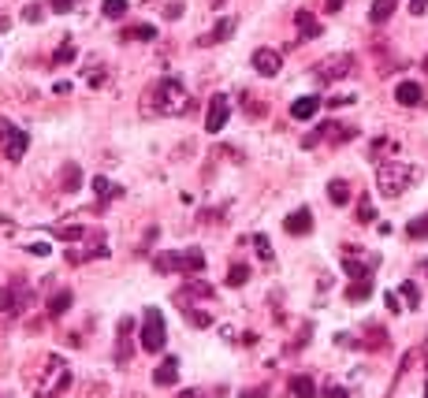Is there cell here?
<instances>
[{
    "mask_svg": "<svg viewBox=\"0 0 428 398\" xmlns=\"http://www.w3.org/2000/svg\"><path fill=\"white\" fill-rule=\"evenodd\" d=\"M414 179H417V168H409V164H380L376 168V190H380V197L395 201V197H402L414 187Z\"/></svg>",
    "mask_w": 428,
    "mask_h": 398,
    "instance_id": "obj_1",
    "label": "cell"
},
{
    "mask_svg": "<svg viewBox=\"0 0 428 398\" xmlns=\"http://www.w3.org/2000/svg\"><path fill=\"white\" fill-rule=\"evenodd\" d=\"M153 105L164 112V115H187L190 101H187V90L179 78H160L157 90H153Z\"/></svg>",
    "mask_w": 428,
    "mask_h": 398,
    "instance_id": "obj_2",
    "label": "cell"
},
{
    "mask_svg": "<svg viewBox=\"0 0 428 398\" xmlns=\"http://www.w3.org/2000/svg\"><path fill=\"white\" fill-rule=\"evenodd\" d=\"M164 342H168V328H164L160 309H145V320H142V331H138V350L160 354Z\"/></svg>",
    "mask_w": 428,
    "mask_h": 398,
    "instance_id": "obj_3",
    "label": "cell"
},
{
    "mask_svg": "<svg viewBox=\"0 0 428 398\" xmlns=\"http://www.w3.org/2000/svg\"><path fill=\"white\" fill-rule=\"evenodd\" d=\"M0 149H4V157L8 160H23L26 157V149H30V135L26 130H19L11 120H0Z\"/></svg>",
    "mask_w": 428,
    "mask_h": 398,
    "instance_id": "obj_4",
    "label": "cell"
},
{
    "mask_svg": "<svg viewBox=\"0 0 428 398\" xmlns=\"http://www.w3.org/2000/svg\"><path fill=\"white\" fill-rule=\"evenodd\" d=\"M350 71H354V53H332L328 60H320L317 68H313V75H317L320 82H339Z\"/></svg>",
    "mask_w": 428,
    "mask_h": 398,
    "instance_id": "obj_5",
    "label": "cell"
},
{
    "mask_svg": "<svg viewBox=\"0 0 428 398\" xmlns=\"http://www.w3.org/2000/svg\"><path fill=\"white\" fill-rule=\"evenodd\" d=\"M227 120H231V97H227V93H212L209 115H205V130H209V135H220V130L227 127Z\"/></svg>",
    "mask_w": 428,
    "mask_h": 398,
    "instance_id": "obj_6",
    "label": "cell"
},
{
    "mask_svg": "<svg viewBox=\"0 0 428 398\" xmlns=\"http://www.w3.org/2000/svg\"><path fill=\"white\" fill-rule=\"evenodd\" d=\"M357 135V127H343V123H320L317 130H313V135L302 142L306 149H313L317 142H324V138H332V142H350Z\"/></svg>",
    "mask_w": 428,
    "mask_h": 398,
    "instance_id": "obj_7",
    "label": "cell"
},
{
    "mask_svg": "<svg viewBox=\"0 0 428 398\" xmlns=\"http://www.w3.org/2000/svg\"><path fill=\"white\" fill-rule=\"evenodd\" d=\"M250 63H254V71H257L261 78H276L279 68H283V56H279L276 48H257Z\"/></svg>",
    "mask_w": 428,
    "mask_h": 398,
    "instance_id": "obj_8",
    "label": "cell"
},
{
    "mask_svg": "<svg viewBox=\"0 0 428 398\" xmlns=\"http://www.w3.org/2000/svg\"><path fill=\"white\" fill-rule=\"evenodd\" d=\"M135 320L130 317H123L120 320V342H116V365H127L130 361V354H135Z\"/></svg>",
    "mask_w": 428,
    "mask_h": 398,
    "instance_id": "obj_9",
    "label": "cell"
},
{
    "mask_svg": "<svg viewBox=\"0 0 428 398\" xmlns=\"http://www.w3.org/2000/svg\"><path fill=\"white\" fill-rule=\"evenodd\" d=\"M376 264H380V257H350V253H347V261H343V272H347L350 279H369V276L376 272Z\"/></svg>",
    "mask_w": 428,
    "mask_h": 398,
    "instance_id": "obj_10",
    "label": "cell"
},
{
    "mask_svg": "<svg viewBox=\"0 0 428 398\" xmlns=\"http://www.w3.org/2000/svg\"><path fill=\"white\" fill-rule=\"evenodd\" d=\"M395 101H399L402 108H417L424 101L421 82H399V86H395Z\"/></svg>",
    "mask_w": 428,
    "mask_h": 398,
    "instance_id": "obj_11",
    "label": "cell"
},
{
    "mask_svg": "<svg viewBox=\"0 0 428 398\" xmlns=\"http://www.w3.org/2000/svg\"><path fill=\"white\" fill-rule=\"evenodd\" d=\"M231 34H235V19H220L216 26L209 30V34L197 38V48H205V45H220V41H227Z\"/></svg>",
    "mask_w": 428,
    "mask_h": 398,
    "instance_id": "obj_12",
    "label": "cell"
},
{
    "mask_svg": "<svg viewBox=\"0 0 428 398\" xmlns=\"http://www.w3.org/2000/svg\"><path fill=\"white\" fill-rule=\"evenodd\" d=\"M283 227H287V235H294V239L309 235V231H313V212H309V209H298V212H291Z\"/></svg>",
    "mask_w": 428,
    "mask_h": 398,
    "instance_id": "obj_13",
    "label": "cell"
},
{
    "mask_svg": "<svg viewBox=\"0 0 428 398\" xmlns=\"http://www.w3.org/2000/svg\"><path fill=\"white\" fill-rule=\"evenodd\" d=\"M317 112H320V97L309 93V97H298V101L291 105V120H302V123H306V120H313Z\"/></svg>",
    "mask_w": 428,
    "mask_h": 398,
    "instance_id": "obj_14",
    "label": "cell"
},
{
    "mask_svg": "<svg viewBox=\"0 0 428 398\" xmlns=\"http://www.w3.org/2000/svg\"><path fill=\"white\" fill-rule=\"evenodd\" d=\"M294 23H298V38L302 41H313V38H320V23H317V15H313V11H298V15H294Z\"/></svg>",
    "mask_w": 428,
    "mask_h": 398,
    "instance_id": "obj_15",
    "label": "cell"
},
{
    "mask_svg": "<svg viewBox=\"0 0 428 398\" xmlns=\"http://www.w3.org/2000/svg\"><path fill=\"white\" fill-rule=\"evenodd\" d=\"M179 379V361L175 357H164L160 365H157V372H153V384H160V387H172Z\"/></svg>",
    "mask_w": 428,
    "mask_h": 398,
    "instance_id": "obj_16",
    "label": "cell"
},
{
    "mask_svg": "<svg viewBox=\"0 0 428 398\" xmlns=\"http://www.w3.org/2000/svg\"><path fill=\"white\" fill-rule=\"evenodd\" d=\"M395 8H399V0H372V8H369V23H387L391 15H395Z\"/></svg>",
    "mask_w": 428,
    "mask_h": 398,
    "instance_id": "obj_17",
    "label": "cell"
},
{
    "mask_svg": "<svg viewBox=\"0 0 428 398\" xmlns=\"http://www.w3.org/2000/svg\"><path fill=\"white\" fill-rule=\"evenodd\" d=\"M71 302H75V294H71V290H56L53 298H48V317H53V320L63 317V313L71 309Z\"/></svg>",
    "mask_w": 428,
    "mask_h": 398,
    "instance_id": "obj_18",
    "label": "cell"
},
{
    "mask_svg": "<svg viewBox=\"0 0 428 398\" xmlns=\"http://www.w3.org/2000/svg\"><path fill=\"white\" fill-rule=\"evenodd\" d=\"M105 253H108V246H105L101 239H97L93 246H86V250H71V253H68V261H71V264H82V261H93V257H105Z\"/></svg>",
    "mask_w": 428,
    "mask_h": 398,
    "instance_id": "obj_19",
    "label": "cell"
},
{
    "mask_svg": "<svg viewBox=\"0 0 428 398\" xmlns=\"http://www.w3.org/2000/svg\"><path fill=\"white\" fill-rule=\"evenodd\" d=\"M86 235H93V231H86L82 224H68V227H53V239H60V242H78V239H86Z\"/></svg>",
    "mask_w": 428,
    "mask_h": 398,
    "instance_id": "obj_20",
    "label": "cell"
},
{
    "mask_svg": "<svg viewBox=\"0 0 428 398\" xmlns=\"http://www.w3.org/2000/svg\"><path fill=\"white\" fill-rule=\"evenodd\" d=\"M153 268L157 272H183V253H157Z\"/></svg>",
    "mask_w": 428,
    "mask_h": 398,
    "instance_id": "obj_21",
    "label": "cell"
},
{
    "mask_svg": "<svg viewBox=\"0 0 428 398\" xmlns=\"http://www.w3.org/2000/svg\"><path fill=\"white\" fill-rule=\"evenodd\" d=\"M328 197H332V205H347L350 201V182L347 179H332L328 182Z\"/></svg>",
    "mask_w": 428,
    "mask_h": 398,
    "instance_id": "obj_22",
    "label": "cell"
},
{
    "mask_svg": "<svg viewBox=\"0 0 428 398\" xmlns=\"http://www.w3.org/2000/svg\"><path fill=\"white\" fill-rule=\"evenodd\" d=\"M291 394L294 398H317V384L309 376H291Z\"/></svg>",
    "mask_w": 428,
    "mask_h": 398,
    "instance_id": "obj_23",
    "label": "cell"
},
{
    "mask_svg": "<svg viewBox=\"0 0 428 398\" xmlns=\"http://www.w3.org/2000/svg\"><path fill=\"white\" fill-rule=\"evenodd\" d=\"M93 194L101 197V201H108V197H123V187H116V182H108L105 175L93 179Z\"/></svg>",
    "mask_w": 428,
    "mask_h": 398,
    "instance_id": "obj_24",
    "label": "cell"
},
{
    "mask_svg": "<svg viewBox=\"0 0 428 398\" xmlns=\"http://www.w3.org/2000/svg\"><path fill=\"white\" fill-rule=\"evenodd\" d=\"M369 294H372V283H369V279H354V283L347 287V302H369Z\"/></svg>",
    "mask_w": 428,
    "mask_h": 398,
    "instance_id": "obj_25",
    "label": "cell"
},
{
    "mask_svg": "<svg viewBox=\"0 0 428 398\" xmlns=\"http://www.w3.org/2000/svg\"><path fill=\"white\" fill-rule=\"evenodd\" d=\"M406 235L414 239V242H424V239H428V212H424V216H414V220H409Z\"/></svg>",
    "mask_w": 428,
    "mask_h": 398,
    "instance_id": "obj_26",
    "label": "cell"
},
{
    "mask_svg": "<svg viewBox=\"0 0 428 398\" xmlns=\"http://www.w3.org/2000/svg\"><path fill=\"white\" fill-rule=\"evenodd\" d=\"M63 190H78L82 187V168H78V164H63Z\"/></svg>",
    "mask_w": 428,
    "mask_h": 398,
    "instance_id": "obj_27",
    "label": "cell"
},
{
    "mask_svg": "<svg viewBox=\"0 0 428 398\" xmlns=\"http://www.w3.org/2000/svg\"><path fill=\"white\" fill-rule=\"evenodd\" d=\"M254 250H257V257L265 261V264H272V261H276V253H272V242H268V235H261V231L254 235Z\"/></svg>",
    "mask_w": 428,
    "mask_h": 398,
    "instance_id": "obj_28",
    "label": "cell"
},
{
    "mask_svg": "<svg viewBox=\"0 0 428 398\" xmlns=\"http://www.w3.org/2000/svg\"><path fill=\"white\" fill-rule=\"evenodd\" d=\"M399 290H402V302H406L409 309H417V305H421V290H417L414 279H406V283H402Z\"/></svg>",
    "mask_w": 428,
    "mask_h": 398,
    "instance_id": "obj_29",
    "label": "cell"
},
{
    "mask_svg": "<svg viewBox=\"0 0 428 398\" xmlns=\"http://www.w3.org/2000/svg\"><path fill=\"white\" fill-rule=\"evenodd\" d=\"M246 279H250V268H246V264H231V268H227V287H242Z\"/></svg>",
    "mask_w": 428,
    "mask_h": 398,
    "instance_id": "obj_30",
    "label": "cell"
},
{
    "mask_svg": "<svg viewBox=\"0 0 428 398\" xmlns=\"http://www.w3.org/2000/svg\"><path fill=\"white\" fill-rule=\"evenodd\" d=\"M202 268H205V253L202 250L183 253V272H202Z\"/></svg>",
    "mask_w": 428,
    "mask_h": 398,
    "instance_id": "obj_31",
    "label": "cell"
},
{
    "mask_svg": "<svg viewBox=\"0 0 428 398\" xmlns=\"http://www.w3.org/2000/svg\"><path fill=\"white\" fill-rule=\"evenodd\" d=\"M101 11H105V19H123V15H127V0H105Z\"/></svg>",
    "mask_w": 428,
    "mask_h": 398,
    "instance_id": "obj_32",
    "label": "cell"
},
{
    "mask_svg": "<svg viewBox=\"0 0 428 398\" xmlns=\"http://www.w3.org/2000/svg\"><path fill=\"white\" fill-rule=\"evenodd\" d=\"M11 309H19V298H15L11 287H0V313H11Z\"/></svg>",
    "mask_w": 428,
    "mask_h": 398,
    "instance_id": "obj_33",
    "label": "cell"
},
{
    "mask_svg": "<svg viewBox=\"0 0 428 398\" xmlns=\"http://www.w3.org/2000/svg\"><path fill=\"white\" fill-rule=\"evenodd\" d=\"M209 294H212V287H209V283H187L179 298H209Z\"/></svg>",
    "mask_w": 428,
    "mask_h": 398,
    "instance_id": "obj_34",
    "label": "cell"
},
{
    "mask_svg": "<svg viewBox=\"0 0 428 398\" xmlns=\"http://www.w3.org/2000/svg\"><path fill=\"white\" fill-rule=\"evenodd\" d=\"M123 38H142V41H153V38H157V26H135V30H127Z\"/></svg>",
    "mask_w": 428,
    "mask_h": 398,
    "instance_id": "obj_35",
    "label": "cell"
},
{
    "mask_svg": "<svg viewBox=\"0 0 428 398\" xmlns=\"http://www.w3.org/2000/svg\"><path fill=\"white\" fill-rule=\"evenodd\" d=\"M53 60H56V63H71V60H75V45H71V41H63V45L56 48V56H53Z\"/></svg>",
    "mask_w": 428,
    "mask_h": 398,
    "instance_id": "obj_36",
    "label": "cell"
},
{
    "mask_svg": "<svg viewBox=\"0 0 428 398\" xmlns=\"http://www.w3.org/2000/svg\"><path fill=\"white\" fill-rule=\"evenodd\" d=\"M187 317H190L194 328H209L212 324V317H209V313H202V309H187Z\"/></svg>",
    "mask_w": 428,
    "mask_h": 398,
    "instance_id": "obj_37",
    "label": "cell"
},
{
    "mask_svg": "<svg viewBox=\"0 0 428 398\" xmlns=\"http://www.w3.org/2000/svg\"><path fill=\"white\" fill-rule=\"evenodd\" d=\"M48 8H53L56 15H68L75 8V0H48Z\"/></svg>",
    "mask_w": 428,
    "mask_h": 398,
    "instance_id": "obj_38",
    "label": "cell"
},
{
    "mask_svg": "<svg viewBox=\"0 0 428 398\" xmlns=\"http://www.w3.org/2000/svg\"><path fill=\"white\" fill-rule=\"evenodd\" d=\"M23 19H26V23H38V19H41V8H38V4H26V8H23Z\"/></svg>",
    "mask_w": 428,
    "mask_h": 398,
    "instance_id": "obj_39",
    "label": "cell"
},
{
    "mask_svg": "<svg viewBox=\"0 0 428 398\" xmlns=\"http://www.w3.org/2000/svg\"><path fill=\"white\" fill-rule=\"evenodd\" d=\"M324 398H350V391H347V387H335V384H332V387H324Z\"/></svg>",
    "mask_w": 428,
    "mask_h": 398,
    "instance_id": "obj_40",
    "label": "cell"
},
{
    "mask_svg": "<svg viewBox=\"0 0 428 398\" xmlns=\"http://www.w3.org/2000/svg\"><path fill=\"white\" fill-rule=\"evenodd\" d=\"M384 305H387V313H399V309H402V302H399V298H395L391 290L384 294Z\"/></svg>",
    "mask_w": 428,
    "mask_h": 398,
    "instance_id": "obj_41",
    "label": "cell"
},
{
    "mask_svg": "<svg viewBox=\"0 0 428 398\" xmlns=\"http://www.w3.org/2000/svg\"><path fill=\"white\" fill-rule=\"evenodd\" d=\"M26 250H30V253H38V257H48V253H53V246H45V242H34V246H26Z\"/></svg>",
    "mask_w": 428,
    "mask_h": 398,
    "instance_id": "obj_42",
    "label": "cell"
},
{
    "mask_svg": "<svg viewBox=\"0 0 428 398\" xmlns=\"http://www.w3.org/2000/svg\"><path fill=\"white\" fill-rule=\"evenodd\" d=\"M428 11V0H409V15H424Z\"/></svg>",
    "mask_w": 428,
    "mask_h": 398,
    "instance_id": "obj_43",
    "label": "cell"
},
{
    "mask_svg": "<svg viewBox=\"0 0 428 398\" xmlns=\"http://www.w3.org/2000/svg\"><path fill=\"white\" fill-rule=\"evenodd\" d=\"M372 216H376V212H372V205H361V209H357V220H365V224H369Z\"/></svg>",
    "mask_w": 428,
    "mask_h": 398,
    "instance_id": "obj_44",
    "label": "cell"
},
{
    "mask_svg": "<svg viewBox=\"0 0 428 398\" xmlns=\"http://www.w3.org/2000/svg\"><path fill=\"white\" fill-rule=\"evenodd\" d=\"M164 15H168V19H179V15H183V4H168V8H164Z\"/></svg>",
    "mask_w": 428,
    "mask_h": 398,
    "instance_id": "obj_45",
    "label": "cell"
},
{
    "mask_svg": "<svg viewBox=\"0 0 428 398\" xmlns=\"http://www.w3.org/2000/svg\"><path fill=\"white\" fill-rule=\"evenodd\" d=\"M242 398H268L265 387H254V391H242Z\"/></svg>",
    "mask_w": 428,
    "mask_h": 398,
    "instance_id": "obj_46",
    "label": "cell"
},
{
    "mask_svg": "<svg viewBox=\"0 0 428 398\" xmlns=\"http://www.w3.org/2000/svg\"><path fill=\"white\" fill-rule=\"evenodd\" d=\"M343 4H347V0H324V8H328V11H339Z\"/></svg>",
    "mask_w": 428,
    "mask_h": 398,
    "instance_id": "obj_47",
    "label": "cell"
},
{
    "mask_svg": "<svg viewBox=\"0 0 428 398\" xmlns=\"http://www.w3.org/2000/svg\"><path fill=\"white\" fill-rule=\"evenodd\" d=\"M227 4V0H209V8H224Z\"/></svg>",
    "mask_w": 428,
    "mask_h": 398,
    "instance_id": "obj_48",
    "label": "cell"
},
{
    "mask_svg": "<svg viewBox=\"0 0 428 398\" xmlns=\"http://www.w3.org/2000/svg\"><path fill=\"white\" fill-rule=\"evenodd\" d=\"M424 398H428V384H424Z\"/></svg>",
    "mask_w": 428,
    "mask_h": 398,
    "instance_id": "obj_49",
    "label": "cell"
},
{
    "mask_svg": "<svg viewBox=\"0 0 428 398\" xmlns=\"http://www.w3.org/2000/svg\"><path fill=\"white\" fill-rule=\"evenodd\" d=\"M424 272H428V261H424Z\"/></svg>",
    "mask_w": 428,
    "mask_h": 398,
    "instance_id": "obj_50",
    "label": "cell"
}]
</instances>
